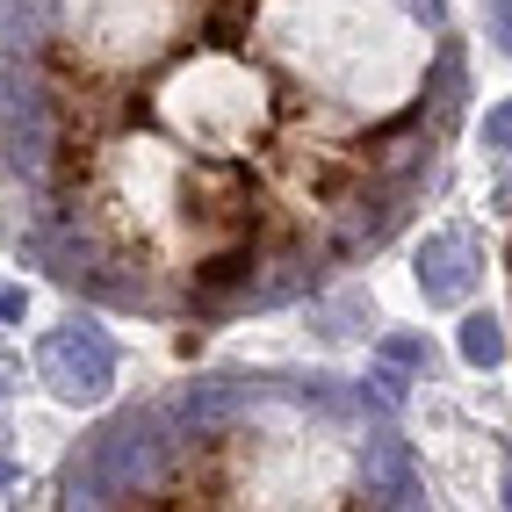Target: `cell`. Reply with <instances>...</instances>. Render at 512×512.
Listing matches in <instances>:
<instances>
[{"label":"cell","mask_w":512,"mask_h":512,"mask_svg":"<svg viewBox=\"0 0 512 512\" xmlns=\"http://www.w3.org/2000/svg\"><path fill=\"white\" fill-rule=\"evenodd\" d=\"M462 361H476V368H491V361H505V332H498V318H462Z\"/></svg>","instance_id":"obj_5"},{"label":"cell","mask_w":512,"mask_h":512,"mask_svg":"<svg viewBox=\"0 0 512 512\" xmlns=\"http://www.w3.org/2000/svg\"><path fill=\"white\" fill-rule=\"evenodd\" d=\"M37 375H44V383L58 390V397H101V390H109L116 383V354H109V339H101L94 325H58L51 339H44V347H37Z\"/></svg>","instance_id":"obj_3"},{"label":"cell","mask_w":512,"mask_h":512,"mask_svg":"<svg viewBox=\"0 0 512 512\" xmlns=\"http://www.w3.org/2000/svg\"><path fill=\"white\" fill-rule=\"evenodd\" d=\"M484 145L491 152H512V101H498V109L484 116Z\"/></svg>","instance_id":"obj_6"},{"label":"cell","mask_w":512,"mask_h":512,"mask_svg":"<svg viewBox=\"0 0 512 512\" xmlns=\"http://www.w3.org/2000/svg\"><path fill=\"white\" fill-rule=\"evenodd\" d=\"M462 116L455 0H0V224L123 318L318 296L433 202Z\"/></svg>","instance_id":"obj_1"},{"label":"cell","mask_w":512,"mask_h":512,"mask_svg":"<svg viewBox=\"0 0 512 512\" xmlns=\"http://www.w3.org/2000/svg\"><path fill=\"white\" fill-rule=\"evenodd\" d=\"M419 282L433 303H455L469 289V267H462V238H433L426 246V267H419Z\"/></svg>","instance_id":"obj_4"},{"label":"cell","mask_w":512,"mask_h":512,"mask_svg":"<svg viewBox=\"0 0 512 512\" xmlns=\"http://www.w3.org/2000/svg\"><path fill=\"white\" fill-rule=\"evenodd\" d=\"M505 282H512V253H505Z\"/></svg>","instance_id":"obj_9"},{"label":"cell","mask_w":512,"mask_h":512,"mask_svg":"<svg viewBox=\"0 0 512 512\" xmlns=\"http://www.w3.org/2000/svg\"><path fill=\"white\" fill-rule=\"evenodd\" d=\"M505 505H512V476H505Z\"/></svg>","instance_id":"obj_8"},{"label":"cell","mask_w":512,"mask_h":512,"mask_svg":"<svg viewBox=\"0 0 512 512\" xmlns=\"http://www.w3.org/2000/svg\"><path fill=\"white\" fill-rule=\"evenodd\" d=\"M383 354H390V361H433V354H426V339H412V332H397Z\"/></svg>","instance_id":"obj_7"},{"label":"cell","mask_w":512,"mask_h":512,"mask_svg":"<svg viewBox=\"0 0 512 512\" xmlns=\"http://www.w3.org/2000/svg\"><path fill=\"white\" fill-rule=\"evenodd\" d=\"M58 505H419V469L383 404L332 375H195L101 419L65 455Z\"/></svg>","instance_id":"obj_2"}]
</instances>
